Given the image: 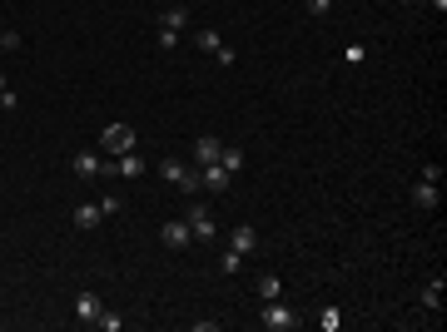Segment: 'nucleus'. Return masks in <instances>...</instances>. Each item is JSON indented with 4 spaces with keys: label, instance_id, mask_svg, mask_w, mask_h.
I'll list each match as a JSON object with an SVG mask.
<instances>
[{
    "label": "nucleus",
    "instance_id": "f257e3e1",
    "mask_svg": "<svg viewBox=\"0 0 447 332\" xmlns=\"http://www.w3.org/2000/svg\"><path fill=\"white\" fill-rule=\"evenodd\" d=\"M159 174H164V179H170L174 189H184V194H199V174L189 169V164H184V159H159Z\"/></svg>",
    "mask_w": 447,
    "mask_h": 332
},
{
    "label": "nucleus",
    "instance_id": "f03ea898",
    "mask_svg": "<svg viewBox=\"0 0 447 332\" xmlns=\"http://www.w3.org/2000/svg\"><path fill=\"white\" fill-rule=\"evenodd\" d=\"M99 149H104V154H115V159H120V154H130V149H135V129H130V124H104Z\"/></svg>",
    "mask_w": 447,
    "mask_h": 332
},
{
    "label": "nucleus",
    "instance_id": "7ed1b4c3",
    "mask_svg": "<svg viewBox=\"0 0 447 332\" xmlns=\"http://www.w3.org/2000/svg\"><path fill=\"white\" fill-rule=\"evenodd\" d=\"M99 174H115V179H144V159L130 149V154H120V159H109Z\"/></svg>",
    "mask_w": 447,
    "mask_h": 332
},
{
    "label": "nucleus",
    "instance_id": "20e7f679",
    "mask_svg": "<svg viewBox=\"0 0 447 332\" xmlns=\"http://www.w3.org/2000/svg\"><path fill=\"white\" fill-rule=\"evenodd\" d=\"M184 224H189V233H194L199 243H209V238L219 233V224H214V213H209L204 203H194V208H189V218H184Z\"/></svg>",
    "mask_w": 447,
    "mask_h": 332
},
{
    "label": "nucleus",
    "instance_id": "39448f33",
    "mask_svg": "<svg viewBox=\"0 0 447 332\" xmlns=\"http://www.w3.org/2000/svg\"><path fill=\"white\" fill-rule=\"evenodd\" d=\"M234 184V174L224 169V164H199V189H209V194H224Z\"/></svg>",
    "mask_w": 447,
    "mask_h": 332
},
{
    "label": "nucleus",
    "instance_id": "423d86ee",
    "mask_svg": "<svg viewBox=\"0 0 447 332\" xmlns=\"http://www.w3.org/2000/svg\"><path fill=\"white\" fill-rule=\"evenodd\" d=\"M263 327H268V332H294V327H298V317H294V312H289L284 303L273 298V303L263 308Z\"/></svg>",
    "mask_w": 447,
    "mask_h": 332
},
{
    "label": "nucleus",
    "instance_id": "0eeeda50",
    "mask_svg": "<svg viewBox=\"0 0 447 332\" xmlns=\"http://www.w3.org/2000/svg\"><path fill=\"white\" fill-rule=\"evenodd\" d=\"M164 243H170V248H189L194 243V233H189V224H184V218H174V224H164V233H159Z\"/></svg>",
    "mask_w": 447,
    "mask_h": 332
},
{
    "label": "nucleus",
    "instance_id": "6e6552de",
    "mask_svg": "<svg viewBox=\"0 0 447 332\" xmlns=\"http://www.w3.org/2000/svg\"><path fill=\"white\" fill-rule=\"evenodd\" d=\"M70 169H75V179H95V174L104 169V159H99V154H75Z\"/></svg>",
    "mask_w": 447,
    "mask_h": 332
},
{
    "label": "nucleus",
    "instance_id": "1a4fd4ad",
    "mask_svg": "<svg viewBox=\"0 0 447 332\" xmlns=\"http://www.w3.org/2000/svg\"><path fill=\"white\" fill-rule=\"evenodd\" d=\"M99 224H104V208H99V203H80V208H75V229L90 233V229H99Z\"/></svg>",
    "mask_w": 447,
    "mask_h": 332
},
{
    "label": "nucleus",
    "instance_id": "9d476101",
    "mask_svg": "<svg viewBox=\"0 0 447 332\" xmlns=\"http://www.w3.org/2000/svg\"><path fill=\"white\" fill-rule=\"evenodd\" d=\"M229 248H234V253H254V248H259V233H254L249 224H239V229L229 233Z\"/></svg>",
    "mask_w": 447,
    "mask_h": 332
},
{
    "label": "nucleus",
    "instance_id": "9b49d317",
    "mask_svg": "<svg viewBox=\"0 0 447 332\" xmlns=\"http://www.w3.org/2000/svg\"><path fill=\"white\" fill-rule=\"evenodd\" d=\"M99 312H104V303H99L95 293H80V298H75V317H80V322H95Z\"/></svg>",
    "mask_w": 447,
    "mask_h": 332
},
{
    "label": "nucleus",
    "instance_id": "f8f14e48",
    "mask_svg": "<svg viewBox=\"0 0 447 332\" xmlns=\"http://www.w3.org/2000/svg\"><path fill=\"white\" fill-rule=\"evenodd\" d=\"M219 149H224V144H219L214 134H204V139L194 144V159H199V164H219Z\"/></svg>",
    "mask_w": 447,
    "mask_h": 332
},
{
    "label": "nucleus",
    "instance_id": "ddd939ff",
    "mask_svg": "<svg viewBox=\"0 0 447 332\" xmlns=\"http://www.w3.org/2000/svg\"><path fill=\"white\" fill-rule=\"evenodd\" d=\"M413 203H418V208H437V184L418 179V189H413Z\"/></svg>",
    "mask_w": 447,
    "mask_h": 332
},
{
    "label": "nucleus",
    "instance_id": "4468645a",
    "mask_svg": "<svg viewBox=\"0 0 447 332\" xmlns=\"http://www.w3.org/2000/svg\"><path fill=\"white\" fill-rule=\"evenodd\" d=\"M184 25H189V10H184V6H170V10H164V25H159V30H174V35H179Z\"/></svg>",
    "mask_w": 447,
    "mask_h": 332
},
{
    "label": "nucleus",
    "instance_id": "2eb2a0df",
    "mask_svg": "<svg viewBox=\"0 0 447 332\" xmlns=\"http://www.w3.org/2000/svg\"><path fill=\"white\" fill-rule=\"evenodd\" d=\"M259 298H263V303L284 298V278H259Z\"/></svg>",
    "mask_w": 447,
    "mask_h": 332
},
{
    "label": "nucleus",
    "instance_id": "dca6fc26",
    "mask_svg": "<svg viewBox=\"0 0 447 332\" xmlns=\"http://www.w3.org/2000/svg\"><path fill=\"white\" fill-rule=\"evenodd\" d=\"M219 164H224L229 174H239V169H244V149H219Z\"/></svg>",
    "mask_w": 447,
    "mask_h": 332
},
{
    "label": "nucleus",
    "instance_id": "f3484780",
    "mask_svg": "<svg viewBox=\"0 0 447 332\" xmlns=\"http://www.w3.org/2000/svg\"><path fill=\"white\" fill-rule=\"evenodd\" d=\"M318 322H323V332H338V327H343V312H338V308H323Z\"/></svg>",
    "mask_w": 447,
    "mask_h": 332
},
{
    "label": "nucleus",
    "instance_id": "a211bd4d",
    "mask_svg": "<svg viewBox=\"0 0 447 332\" xmlns=\"http://www.w3.org/2000/svg\"><path fill=\"white\" fill-rule=\"evenodd\" d=\"M219 45H224V35H219V30H199V50H209V55H214Z\"/></svg>",
    "mask_w": 447,
    "mask_h": 332
},
{
    "label": "nucleus",
    "instance_id": "6ab92c4d",
    "mask_svg": "<svg viewBox=\"0 0 447 332\" xmlns=\"http://www.w3.org/2000/svg\"><path fill=\"white\" fill-rule=\"evenodd\" d=\"M99 208H104V218H115V213L125 208V199H120V194H104V199H99Z\"/></svg>",
    "mask_w": 447,
    "mask_h": 332
},
{
    "label": "nucleus",
    "instance_id": "aec40b11",
    "mask_svg": "<svg viewBox=\"0 0 447 332\" xmlns=\"http://www.w3.org/2000/svg\"><path fill=\"white\" fill-rule=\"evenodd\" d=\"M219 268H224V273H239V268H244V253H234V248H229V253L219 258Z\"/></svg>",
    "mask_w": 447,
    "mask_h": 332
},
{
    "label": "nucleus",
    "instance_id": "412c9836",
    "mask_svg": "<svg viewBox=\"0 0 447 332\" xmlns=\"http://www.w3.org/2000/svg\"><path fill=\"white\" fill-rule=\"evenodd\" d=\"M422 303H427V308H442V278H437V283H427V293H422Z\"/></svg>",
    "mask_w": 447,
    "mask_h": 332
},
{
    "label": "nucleus",
    "instance_id": "4be33fe9",
    "mask_svg": "<svg viewBox=\"0 0 447 332\" xmlns=\"http://www.w3.org/2000/svg\"><path fill=\"white\" fill-rule=\"evenodd\" d=\"M95 327H104V332H120V327H125V322H120V317H115V312H99V317H95Z\"/></svg>",
    "mask_w": 447,
    "mask_h": 332
},
{
    "label": "nucleus",
    "instance_id": "5701e85b",
    "mask_svg": "<svg viewBox=\"0 0 447 332\" xmlns=\"http://www.w3.org/2000/svg\"><path fill=\"white\" fill-rule=\"evenodd\" d=\"M333 10V0H308V15H328Z\"/></svg>",
    "mask_w": 447,
    "mask_h": 332
},
{
    "label": "nucleus",
    "instance_id": "b1692460",
    "mask_svg": "<svg viewBox=\"0 0 447 332\" xmlns=\"http://www.w3.org/2000/svg\"><path fill=\"white\" fill-rule=\"evenodd\" d=\"M0 50H20V35H0Z\"/></svg>",
    "mask_w": 447,
    "mask_h": 332
},
{
    "label": "nucleus",
    "instance_id": "393cba45",
    "mask_svg": "<svg viewBox=\"0 0 447 332\" xmlns=\"http://www.w3.org/2000/svg\"><path fill=\"white\" fill-rule=\"evenodd\" d=\"M6 89H11V85H6V75H0V94H6Z\"/></svg>",
    "mask_w": 447,
    "mask_h": 332
}]
</instances>
